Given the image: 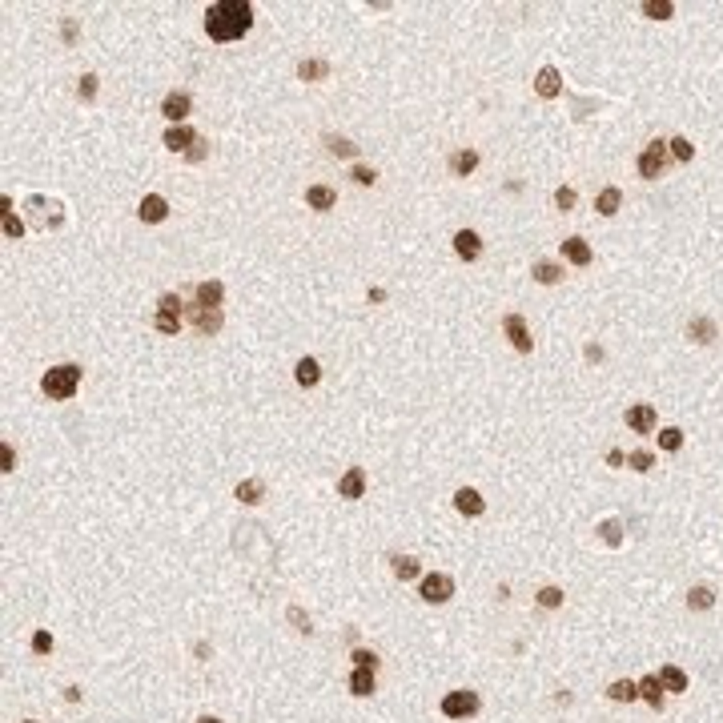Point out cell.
I'll use <instances>...</instances> for the list:
<instances>
[{"label":"cell","mask_w":723,"mask_h":723,"mask_svg":"<svg viewBox=\"0 0 723 723\" xmlns=\"http://www.w3.org/2000/svg\"><path fill=\"white\" fill-rule=\"evenodd\" d=\"M298 77H302V80L330 77V61H302V64H298Z\"/></svg>","instance_id":"cell-29"},{"label":"cell","mask_w":723,"mask_h":723,"mask_svg":"<svg viewBox=\"0 0 723 723\" xmlns=\"http://www.w3.org/2000/svg\"><path fill=\"white\" fill-rule=\"evenodd\" d=\"M261 490H265V486H261V479L238 482V498H241V502H249V506H254V502H261Z\"/></svg>","instance_id":"cell-32"},{"label":"cell","mask_w":723,"mask_h":723,"mask_svg":"<svg viewBox=\"0 0 723 723\" xmlns=\"http://www.w3.org/2000/svg\"><path fill=\"white\" fill-rule=\"evenodd\" d=\"M153 326H157L161 334H177V330H181V298H177V293H161Z\"/></svg>","instance_id":"cell-3"},{"label":"cell","mask_w":723,"mask_h":723,"mask_svg":"<svg viewBox=\"0 0 723 723\" xmlns=\"http://www.w3.org/2000/svg\"><path fill=\"white\" fill-rule=\"evenodd\" d=\"M189 321L201 330V334H217V330H221V309L197 302V305H189Z\"/></svg>","instance_id":"cell-7"},{"label":"cell","mask_w":723,"mask_h":723,"mask_svg":"<svg viewBox=\"0 0 723 723\" xmlns=\"http://www.w3.org/2000/svg\"><path fill=\"white\" fill-rule=\"evenodd\" d=\"M137 213H141V221H165V217H169V201H165L161 193H145Z\"/></svg>","instance_id":"cell-14"},{"label":"cell","mask_w":723,"mask_h":723,"mask_svg":"<svg viewBox=\"0 0 723 723\" xmlns=\"http://www.w3.org/2000/svg\"><path fill=\"white\" fill-rule=\"evenodd\" d=\"M454 254L462 257V261H479L482 238L474 233V229H458V233H454Z\"/></svg>","instance_id":"cell-11"},{"label":"cell","mask_w":723,"mask_h":723,"mask_svg":"<svg viewBox=\"0 0 723 723\" xmlns=\"http://www.w3.org/2000/svg\"><path fill=\"white\" fill-rule=\"evenodd\" d=\"M474 711H479V695L474 691H450L446 699H442V715L446 720H466Z\"/></svg>","instance_id":"cell-4"},{"label":"cell","mask_w":723,"mask_h":723,"mask_svg":"<svg viewBox=\"0 0 723 723\" xmlns=\"http://www.w3.org/2000/svg\"><path fill=\"white\" fill-rule=\"evenodd\" d=\"M639 695L651 707H655V711L663 707V683H659V675H647V679H643V683H639Z\"/></svg>","instance_id":"cell-26"},{"label":"cell","mask_w":723,"mask_h":723,"mask_svg":"<svg viewBox=\"0 0 723 723\" xmlns=\"http://www.w3.org/2000/svg\"><path fill=\"white\" fill-rule=\"evenodd\" d=\"M366 490V470L362 466H350L342 479H337V498H362Z\"/></svg>","instance_id":"cell-9"},{"label":"cell","mask_w":723,"mask_h":723,"mask_svg":"<svg viewBox=\"0 0 723 723\" xmlns=\"http://www.w3.org/2000/svg\"><path fill=\"white\" fill-rule=\"evenodd\" d=\"M627 426H631L635 434H651L659 426L655 406H631V410H627Z\"/></svg>","instance_id":"cell-10"},{"label":"cell","mask_w":723,"mask_h":723,"mask_svg":"<svg viewBox=\"0 0 723 723\" xmlns=\"http://www.w3.org/2000/svg\"><path fill=\"white\" fill-rule=\"evenodd\" d=\"M326 149H330L334 157H358V145L346 141V137H326Z\"/></svg>","instance_id":"cell-35"},{"label":"cell","mask_w":723,"mask_h":723,"mask_svg":"<svg viewBox=\"0 0 723 723\" xmlns=\"http://www.w3.org/2000/svg\"><path fill=\"white\" fill-rule=\"evenodd\" d=\"M77 386H80V366H73V362H64V366H52L45 378H41V390H45L52 402L73 398V394H77Z\"/></svg>","instance_id":"cell-2"},{"label":"cell","mask_w":723,"mask_h":723,"mask_svg":"<svg viewBox=\"0 0 723 723\" xmlns=\"http://www.w3.org/2000/svg\"><path fill=\"white\" fill-rule=\"evenodd\" d=\"M350 691H353V695H374V671H366V667H353Z\"/></svg>","instance_id":"cell-27"},{"label":"cell","mask_w":723,"mask_h":723,"mask_svg":"<svg viewBox=\"0 0 723 723\" xmlns=\"http://www.w3.org/2000/svg\"><path fill=\"white\" fill-rule=\"evenodd\" d=\"M619 201H623V193L615 189V185H607V189L594 197V209H599L603 217H615V213H619Z\"/></svg>","instance_id":"cell-20"},{"label":"cell","mask_w":723,"mask_h":723,"mask_svg":"<svg viewBox=\"0 0 723 723\" xmlns=\"http://www.w3.org/2000/svg\"><path fill=\"white\" fill-rule=\"evenodd\" d=\"M599 534H603V543H611V546H619V543H623V527H619L615 518L599 523Z\"/></svg>","instance_id":"cell-38"},{"label":"cell","mask_w":723,"mask_h":723,"mask_svg":"<svg viewBox=\"0 0 723 723\" xmlns=\"http://www.w3.org/2000/svg\"><path fill=\"white\" fill-rule=\"evenodd\" d=\"M607 695L615 699V703H631V699H639V683H631V679H615L607 687Z\"/></svg>","instance_id":"cell-22"},{"label":"cell","mask_w":723,"mask_h":723,"mask_svg":"<svg viewBox=\"0 0 723 723\" xmlns=\"http://www.w3.org/2000/svg\"><path fill=\"white\" fill-rule=\"evenodd\" d=\"M221 298H225L221 282H197V302L201 305H221Z\"/></svg>","instance_id":"cell-24"},{"label":"cell","mask_w":723,"mask_h":723,"mask_svg":"<svg viewBox=\"0 0 723 723\" xmlns=\"http://www.w3.org/2000/svg\"><path fill=\"white\" fill-rule=\"evenodd\" d=\"M534 282L539 286H555V282H562V265H555V261H534Z\"/></svg>","instance_id":"cell-23"},{"label":"cell","mask_w":723,"mask_h":723,"mask_svg":"<svg viewBox=\"0 0 723 723\" xmlns=\"http://www.w3.org/2000/svg\"><path fill=\"white\" fill-rule=\"evenodd\" d=\"M305 205L326 213V209L337 205V189H330V185H309V189H305Z\"/></svg>","instance_id":"cell-17"},{"label":"cell","mask_w":723,"mask_h":723,"mask_svg":"<svg viewBox=\"0 0 723 723\" xmlns=\"http://www.w3.org/2000/svg\"><path fill=\"white\" fill-rule=\"evenodd\" d=\"M659 446H663V450H679V446H683V430L663 426V430H659Z\"/></svg>","instance_id":"cell-39"},{"label":"cell","mask_w":723,"mask_h":723,"mask_svg":"<svg viewBox=\"0 0 723 723\" xmlns=\"http://www.w3.org/2000/svg\"><path fill=\"white\" fill-rule=\"evenodd\" d=\"M0 462H4V470H13V446H8V442H4V446H0Z\"/></svg>","instance_id":"cell-47"},{"label":"cell","mask_w":723,"mask_h":723,"mask_svg":"<svg viewBox=\"0 0 723 723\" xmlns=\"http://www.w3.org/2000/svg\"><path fill=\"white\" fill-rule=\"evenodd\" d=\"M64 41H77V20H64Z\"/></svg>","instance_id":"cell-48"},{"label":"cell","mask_w":723,"mask_h":723,"mask_svg":"<svg viewBox=\"0 0 723 723\" xmlns=\"http://www.w3.org/2000/svg\"><path fill=\"white\" fill-rule=\"evenodd\" d=\"M205 153H209V141H201V137H197V141H193V149L185 153V157H189L193 165H197V161H205Z\"/></svg>","instance_id":"cell-46"},{"label":"cell","mask_w":723,"mask_h":723,"mask_svg":"<svg viewBox=\"0 0 723 723\" xmlns=\"http://www.w3.org/2000/svg\"><path fill=\"white\" fill-rule=\"evenodd\" d=\"M502 330H506V337H511V346H514V350H518V353H530L534 337H530L527 318H523V314H506V318H502Z\"/></svg>","instance_id":"cell-6"},{"label":"cell","mask_w":723,"mask_h":723,"mask_svg":"<svg viewBox=\"0 0 723 723\" xmlns=\"http://www.w3.org/2000/svg\"><path fill=\"white\" fill-rule=\"evenodd\" d=\"M29 723H32V720H29Z\"/></svg>","instance_id":"cell-50"},{"label":"cell","mask_w":723,"mask_h":723,"mask_svg":"<svg viewBox=\"0 0 723 723\" xmlns=\"http://www.w3.org/2000/svg\"><path fill=\"white\" fill-rule=\"evenodd\" d=\"M394 575L406 583V578H418V575H422V567H418V559H410V555H398V559H394Z\"/></svg>","instance_id":"cell-34"},{"label":"cell","mask_w":723,"mask_h":723,"mask_svg":"<svg viewBox=\"0 0 723 723\" xmlns=\"http://www.w3.org/2000/svg\"><path fill=\"white\" fill-rule=\"evenodd\" d=\"M32 651H41V655L52 651V635H48V631H36V635H32Z\"/></svg>","instance_id":"cell-45"},{"label":"cell","mask_w":723,"mask_h":723,"mask_svg":"<svg viewBox=\"0 0 723 723\" xmlns=\"http://www.w3.org/2000/svg\"><path fill=\"white\" fill-rule=\"evenodd\" d=\"M454 506H458V514H466V518H479V514L486 511L482 495H479V490H470V486H462V490L454 495Z\"/></svg>","instance_id":"cell-16"},{"label":"cell","mask_w":723,"mask_h":723,"mask_svg":"<svg viewBox=\"0 0 723 723\" xmlns=\"http://www.w3.org/2000/svg\"><path fill=\"white\" fill-rule=\"evenodd\" d=\"M643 13L651 16V20H667V16L675 13V4H671V0H647V4H643Z\"/></svg>","instance_id":"cell-36"},{"label":"cell","mask_w":723,"mask_h":723,"mask_svg":"<svg viewBox=\"0 0 723 723\" xmlns=\"http://www.w3.org/2000/svg\"><path fill=\"white\" fill-rule=\"evenodd\" d=\"M189 109H193V101H189V93H169L165 96V105H161V112L173 121V125H181L185 117H189Z\"/></svg>","instance_id":"cell-15"},{"label":"cell","mask_w":723,"mask_h":723,"mask_svg":"<svg viewBox=\"0 0 723 723\" xmlns=\"http://www.w3.org/2000/svg\"><path fill=\"white\" fill-rule=\"evenodd\" d=\"M562 257L571 261V265H591V245L583 238H567L562 241Z\"/></svg>","instance_id":"cell-19"},{"label":"cell","mask_w":723,"mask_h":723,"mask_svg":"<svg viewBox=\"0 0 723 723\" xmlns=\"http://www.w3.org/2000/svg\"><path fill=\"white\" fill-rule=\"evenodd\" d=\"M534 93L543 96V101H550V96H559L562 93V77H559V68H539V77H534Z\"/></svg>","instance_id":"cell-12"},{"label":"cell","mask_w":723,"mask_h":723,"mask_svg":"<svg viewBox=\"0 0 723 723\" xmlns=\"http://www.w3.org/2000/svg\"><path fill=\"white\" fill-rule=\"evenodd\" d=\"M687 337H691V342H699V346H707V342L715 337V321H711V318H695L687 326Z\"/></svg>","instance_id":"cell-25"},{"label":"cell","mask_w":723,"mask_h":723,"mask_svg":"<svg viewBox=\"0 0 723 723\" xmlns=\"http://www.w3.org/2000/svg\"><path fill=\"white\" fill-rule=\"evenodd\" d=\"M539 607H546V611L562 607V591L559 587H543V591H539Z\"/></svg>","instance_id":"cell-41"},{"label":"cell","mask_w":723,"mask_h":723,"mask_svg":"<svg viewBox=\"0 0 723 723\" xmlns=\"http://www.w3.org/2000/svg\"><path fill=\"white\" fill-rule=\"evenodd\" d=\"M0 205H4V238H13V241H16L20 233H24V225H20V217L13 213V201H8V197H4Z\"/></svg>","instance_id":"cell-33"},{"label":"cell","mask_w":723,"mask_h":723,"mask_svg":"<svg viewBox=\"0 0 723 723\" xmlns=\"http://www.w3.org/2000/svg\"><path fill=\"white\" fill-rule=\"evenodd\" d=\"M575 201H578V193L571 189V185H559V189H555V205H559L562 213H571V209H575Z\"/></svg>","instance_id":"cell-40"},{"label":"cell","mask_w":723,"mask_h":723,"mask_svg":"<svg viewBox=\"0 0 723 723\" xmlns=\"http://www.w3.org/2000/svg\"><path fill=\"white\" fill-rule=\"evenodd\" d=\"M715 603V591L711 587H691V594H687V607L691 611H707Z\"/></svg>","instance_id":"cell-30"},{"label":"cell","mask_w":723,"mask_h":723,"mask_svg":"<svg viewBox=\"0 0 723 723\" xmlns=\"http://www.w3.org/2000/svg\"><path fill=\"white\" fill-rule=\"evenodd\" d=\"M627 466H631L635 474H647V470L655 466V454H651V450H631V454H627Z\"/></svg>","instance_id":"cell-31"},{"label":"cell","mask_w":723,"mask_h":723,"mask_svg":"<svg viewBox=\"0 0 723 723\" xmlns=\"http://www.w3.org/2000/svg\"><path fill=\"white\" fill-rule=\"evenodd\" d=\"M450 594H454V578L450 575H426L422 578V599H426V603H446Z\"/></svg>","instance_id":"cell-8"},{"label":"cell","mask_w":723,"mask_h":723,"mask_svg":"<svg viewBox=\"0 0 723 723\" xmlns=\"http://www.w3.org/2000/svg\"><path fill=\"white\" fill-rule=\"evenodd\" d=\"M667 149H671L675 161H691V157H695V145H691L687 137H671V141H667Z\"/></svg>","instance_id":"cell-37"},{"label":"cell","mask_w":723,"mask_h":723,"mask_svg":"<svg viewBox=\"0 0 723 723\" xmlns=\"http://www.w3.org/2000/svg\"><path fill=\"white\" fill-rule=\"evenodd\" d=\"M353 181H358V185H374V181H378V173H374V169H370V165H353Z\"/></svg>","instance_id":"cell-43"},{"label":"cell","mask_w":723,"mask_h":723,"mask_svg":"<svg viewBox=\"0 0 723 723\" xmlns=\"http://www.w3.org/2000/svg\"><path fill=\"white\" fill-rule=\"evenodd\" d=\"M479 169V153L474 149H458V153H450V173L454 177H470Z\"/></svg>","instance_id":"cell-18"},{"label":"cell","mask_w":723,"mask_h":723,"mask_svg":"<svg viewBox=\"0 0 723 723\" xmlns=\"http://www.w3.org/2000/svg\"><path fill=\"white\" fill-rule=\"evenodd\" d=\"M77 93H80V101H93V96H96V77H93V73H85V77H80Z\"/></svg>","instance_id":"cell-42"},{"label":"cell","mask_w":723,"mask_h":723,"mask_svg":"<svg viewBox=\"0 0 723 723\" xmlns=\"http://www.w3.org/2000/svg\"><path fill=\"white\" fill-rule=\"evenodd\" d=\"M249 24H254V4H245V0H217V4H209V13H205V32H209V41H217V45L245 36Z\"/></svg>","instance_id":"cell-1"},{"label":"cell","mask_w":723,"mask_h":723,"mask_svg":"<svg viewBox=\"0 0 723 723\" xmlns=\"http://www.w3.org/2000/svg\"><path fill=\"white\" fill-rule=\"evenodd\" d=\"M197 723H221V720H217V715H201Z\"/></svg>","instance_id":"cell-49"},{"label":"cell","mask_w":723,"mask_h":723,"mask_svg":"<svg viewBox=\"0 0 723 723\" xmlns=\"http://www.w3.org/2000/svg\"><path fill=\"white\" fill-rule=\"evenodd\" d=\"M659 683H663V691H687V675L679 671V667H663Z\"/></svg>","instance_id":"cell-28"},{"label":"cell","mask_w":723,"mask_h":723,"mask_svg":"<svg viewBox=\"0 0 723 723\" xmlns=\"http://www.w3.org/2000/svg\"><path fill=\"white\" fill-rule=\"evenodd\" d=\"M663 165H667V141H651L639 153V177L655 181V177L663 173Z\"/></svg>","instance_id":"cell-5"},{"label":"cell","mask_w":723,"mask_h":723,"mask_svg":"<svg viewBox=\"0 0 723 723\" xmlns=\"http://www.w3.org/2000/svg\"><path fill=\"white\" fill-rule=\"evenodd\" d=\"M293 378H298V386H305V390H309V386H318L321 366L314 362V358H302V362H298V370H293Z\"/></svg>","instance_id":"cell-21"},{"label":"cell","mask_w":723,"mask_h":723,"mask_svg":"<svg viewBox=\"0 0 723 723\" xmlns=\"http://www.w3.org/2000/svg\"><path fill=\"white\" fill-rule=\"evenodd\" d=\"M353 663H358V667H366V671H374V667H378V655L358 647V651H353Z\"/></svg>","instance_id":"cell-44"},{"label":"cell","mask_w":723,"mask_h":723,"mask_svg":"<svg viewBox=\"0 0 723 723\" xmlns=\"http://www.w3.org/2000/svg\"><path fill=\"white\" fill-rule=\"evenodd\" d=\"M193 141H197V133H193L189 125H169L165 129V149H173V153H189Z\"/></svg>","instance_id":"cell-13"}]
</instances>
